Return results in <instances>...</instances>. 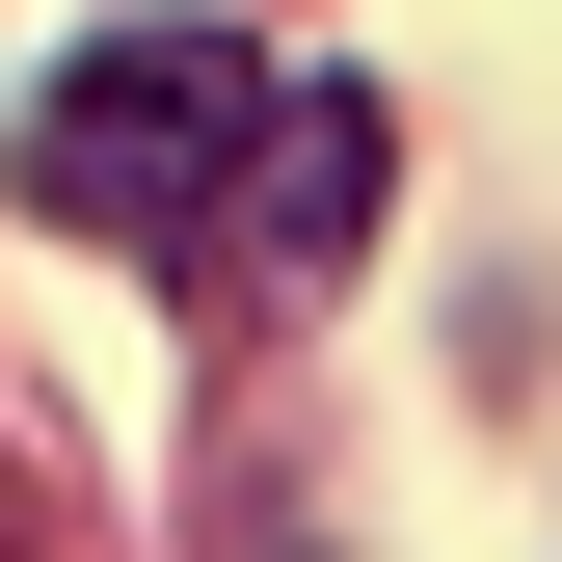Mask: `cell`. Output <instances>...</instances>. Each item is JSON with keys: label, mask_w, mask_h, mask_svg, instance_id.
<instances>
[{"label": "cell", "mask_w": 562, "mask_h": 562, "mask_svg": "<svg viewBox=\"0 0 562 562\" xmlns=\"http://www.w3.org/2000/svg\"><path fill=\"white\" fill-rule=\"evenodd\" d=\"M268 108H295V81H268V27H188V0H161V27L54 54V108L0 134V188H27L54 241H188V215L241 188V134H268Z\"/></svg>", "instance_id": "6da1fadb"}, {"label": "cell", "mask_w": 562, "mask_h": 562, "mask_svg": "<svg viewBox=\"0 0 562 562\" xmlns=\"http://www.w3.org/2000/svg\"><path fill=\"white\" fill-rule=\"evenodd\" d=\"M375 188H402V108H375V81H295V108L241 134V188H215L161 268H188L215 322H322L348 268H375Z\"/></svg>", "instance_id": "7a4b0ae2"}, {"label": "cell", "mask_w": 562, "mask_h": 562, "mask_svg": "<svg viewBox=\"0 0 562 562\" xmlns=\"http://www.w3.org/2000/svg\"><path fill=\"white\" fill-rule=\"evenodd\" d=\"M0 562H27V509H0Z\"/></svg>", "instance_id": "3957f363"}]
</instances>
